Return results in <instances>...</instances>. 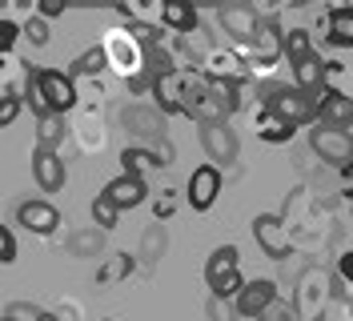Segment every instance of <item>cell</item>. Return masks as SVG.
Wrapping results in <instances>:
<instances>
[{
    "instance_id": "603a6c76",
    "label": "cell",
    "mask_w": 353,
    "mask_h": 321,
    "mask_svg": "<svg viewBox=\"0 0 353 321\" xmlns=\"http://www.w3.org/2000/svg\"><path fill=\"white\" fill-rule=\"evenodd\" d=\"M132 269H137V257L125 253V249H117L101 261V269H97V285H121L125 278H132Z\"/></svg>"
},
{
    "instance_id": "74e56055",
    "label": "cell",
    "mask_w": 353,
    "mask_h": 321,
    "mask_svg": "<svg viewBox=\"0 0 353 321\" xmlns=\"http://www.w3.org/2000/svg\"><path fill=\"white\" fill-rule=\"evenodd\" d=\"M165 245H169V241H165V233H161V225H153V229L145 233V257H149V261H157Z\"/></svg>"
},
{
    "instance_id": "9c48e42d",
    "label": "cell",
    "mask_w": 353,
    "mask_h": 321,
    "mask_svg": "<svg viewBox=\"0 0 353 321\" xmlns=\"http://www.w3.org/2000/svg\"><path fill=\"white\" fill-rule=\"evenodd\" d=\"M201 128V145L209 153V165H233L237 161V153H241V141H237V128L229 125V121H209V125H197Z\"/></svg>"
},
{
    "instance_id": "5bb4252c",
    "label": "cell",
    "mask_w": 353,
    "mask_h": 321,
    "mask_svg": "<svg viewBox=\"0 0 353 321\" xmlns=\"http://www.w3.org/2000/svg\"><path fill=\"white\" fill-rule=\"evenodd\" d=\"M17 221H21L32 237H52L61 229V213H57L52 201H21V205H17Z\"/></svg>"
},
{
    "instance_id": "ac0fdd59",
    "label": "cell",
    "mask_w": 353,
    "mask_h": 321,
    "mask_svg": "<svg viewBox=\"0 0 353 321\" xmlns=\"http://www.w3.org/2000/svg\"><path fill=\"white\" fill-rule=\"evenodd\" d=\"M161 28L173 32V37H189L201 28V17L193 4H181V0H165L161 4Z\"/></svg>"
},
{
    "instance_id": "5b68a950",
    "label": "cell",
    "mask_w": 353,
    "mask_h": 321,
    "mask_svg": "<svg viewBox=\"0 0 353 321\" xmlns=\"http://www.w3.org/2000/svg\"><path fill=\"white\" fill-rule=\"evenodd\" d=\"M309 149L317 153L325 165H333V169H341L345 161L353 157V133L350 128H337V125H317L309 128Z\"/></svg>"
},
{
    "instance_id": "7a4b0ae2",
    "label": "cell",
    "mask_w": 353,
    "mask_h": 321,
    "mask_svg": "<svg viewBox=\"0 0 353 321\" xmlns=\"http://www.w3.org/2000/svg\"><path fill=\"white\" fill-rule=\"evenodd\" d=\"M101 48H105L109 72H117L125 85L141 81V77H153V72H149V52H145V44L132 37L129 24H112V28H105ZM153 81H157V77H153Z\"/></svg>"
},
{
    "instance_id": "484cf974",
    "label": "cell",
    "mask_w": 353,
    "mask_h": 321,
    "mask_svg": "<svg viewBox=\"0 0 353 321\" xmlns=\"http://www.w3.org/2000/svg\"><path fill=\"white\" fill-rule=\"evenodd\" d=\"M65 137H68V121L61 117V113H48V117H41L37 121V145L41 149H61L65 145Z\"/></svg>"
},
{
    "instance_id": "f35d334b",
    "label": "cell",
    "mask_w": 353,
    "mask_h": 321,
    "mask_svg": "<svg viewBox=\"0 0 353 321\" xmlns=\"http://www.w3.org/2000/svg\"><path fill=\"white\" fill-rule=\"evenodd\" d=\"M65 8H68L65 0H41V4H37V17H44V21H52V17H61Z\"/></svg>"
},
{
    "instance_id": "4dcf8cb0",
    "label": "cell",
    "mask_w": 353,
    "mask_h": 321,
    "mask_svg": "<svg viewBox=\"0 0 353 321\" xmlns=\"http://www.w3.org/2000/svg\"><path fill=\"white\" fill-rule=\"evenodd\" d=\"M17 41H21V21H12L8 12H0V57H12Z\"/></svg>"
},
{
    "instance_id": "9a60e30c",
    "label": "cell",
    "mask_w": 353,
    "mask_h": 321,
    "mask_svg": "<svg viewBox=\"0 0 353 321\" xmlns=\"http://www.w3.org/2000/svg\"><path fill=\"white\" fill-rule=\"evenodd\" d=\"M32 177H37L41 193H61V189H65L68 169H65V161H61V153L32 145Z\"/></svg>"
},
{
    "instance_id": "7402d4cb",
    "label": "cell",
    "mask_w": 353,
    "mask_h": 321,
    "mask_svg": "<svg viewBox=\"0 0 353 321\" xmlns=\"http://www.w3.org/2000/svg\"><path fill=\"white\" fill-rule=\"evenodd\" d=\"M237 269H241L237 245H217V249L209 253V261H205V281H209V289H213L217 281H225L229 273H237Z\"/></svg>"
},
{
    "instance_id": "4fadbf2b",
    "label": "cell",
    "mask_w": 353,
    "mask_h": 321,
    "mask_svg": "<svg viewBox=\"0 0 353 321\" xmlns=\"http://www.w3.org/2000/svg\"><path fill=\"white\" fill-rule=\"evenodd\" d=\"M277 301V281L273 278H253V281H245V289L237 293V313H241V321H261L265 318V309Z\"/></svg>"
},
{
    "instance_id": "30bf717a",
    "label": "cell",
    "mask_w": 353,
    "mask_h": 321,
    "mask_svg": "<svg viewBox=\"0 0 353 321\" xmlns=\"http://www.w3.org/2000/svg\"><path fill=\"white\" fill-rule=\"evenodd\" d=\"M37 85H41L48 108H52V113H61V117H68V113L77 108V101H81L77 81H72L68 72H61V68H37Z\"/></svg>"
},
{
    "instance_id": "ba28073f",
    "label": "cell",
    "mask_w": 353,
    "mask_h": 321,
    "mask_svg": "<svg viewBox=\"0 0 353 321\" xmlns=\"http://www.w3.org/2000/svg\"><path fill=\"white\" fill-rule=\"evenodd\" d=\"M253 241L269 261H285L293 253V237H289L285 221L277 213H257L253 217Z\"/></svg>"
},
{
    "instance_id": "d4e9b609",
    "label": "cell",
    "mask_w": 353,
    "mask_h": 321,
    "mask_svg": "<svg viewBox=\"0 0 353 321\" xmlns=\"http://www.w3.org/2000/svg\"><path fill=\"white\" fill-rule=\"evenodd\" d=\"M309 52H313V32L309 28H281V57H285L289 64H297V61H305Z\"/></svg>"
},
{
    "instance_id": "ab89813d",
    "label": "cell",
    "mask_w": 353,
    "mask_h": 321,
    "mask_svg": "<svg viewBox=\"0 0 353 321\" xmlns=\"http://www.w3.org/2000/svg\"><path fill=\"white\" fill-rule=\"evenodd\" d=\"M153 157H157V165H161V169H165V165H173V157H176L173 141H161V145H153Z\"/></svg>"
},
{
    "instance_id": "1f68e13d",
    "label": "cell",
    "mask_w": 353,
    "mask_h": 321,
    "mask_svg": "<svg viewBox=\"0 0 353 321\" xmlns=\"http://www.w3.org/2000/svg\"><path fill=\"white\" fill-rule=\"evenodd\" d=\"M149 205H153V217H157V225H161V221H169V217L176 213V193H173V189L157 193V197L149 201Z\"/></svg>"
},
{
    "instance_id": "f6af8a7d",
    "label": "cell",
    "mask_w": 353,
    "mask_h": 321,
    "mask_svg": "<svg viewBox=\"0 0 353 321\" xmlns=\"http://www.w3.org/2000/svg\"><path fill=\"white\" fill-rule=\"evenodd\" d=\"M0 321H8V318H0Z\"/></svg>"
},
{
    "instance_id": "3957f363",
    "label": "cell",
    "mask_w": 353,
    "mask_h": 321,
    "mask_svg": "<svg viewBox=\"0 0 353 321\" xmlns=\"http://www.w3.org/2000/svg\"><path fill=\"white\" fill-rule=\"evenodd\" d=\"M257 101H261L269 113H277L281 121H289L293 128L317 125V97H313V93H301L297 85L265 81V85L257 88Z\"/></svg>"
},
{
    "instance_id": "8fae6325",
    "label": "cell",
    "mask_w": 353,
    "mask_h": 321,
    "mask_svg": "<svg viewBox=\"0 0 353 321\" xmlns=\"http://www.w3.org/2000/svg\"><path fill=\"white\" fill-rule=\"evenodd\" d=\"M221 181H225V173L217 165H197L189 173V185H185V205L193 213H209L221 197Z\"/></svg>"
},
{
    "instance_id": "cb8c5ba5",
    "label": "cell",
    "mask_w": 353,
    "mask_h": 321,
    "mask_svg": "<svg viewBox=\"0 0 353 321\" xmlns=\"http://www.w3.org/2000/svg\"><path fill=\"white\" fill-rule=\"evenodd\" d=\"M105 68H109V61H105V48H101V44H92V48H85L77 61L68 64V77H72V81H92V77H101Z\"/></svg>"
},
{
    "instance_id": "f546056e",
    "label": "cell",
    "mask_w": 353,
    "mask_h": 321,
    "mask_svg": "<svg viewBox=\"0 0 353 321\" xmlns=\"http://www.w3.org/2000/svg\"><path fill=\"white\" fill-rule=\"evenodd\" d=\"M21 37L32 44V48H44V44L52 41V28H48L44 17H28V21H21Z\"/></svg>"
},
{
    "instance_id": "d6986e66",
    "label": "cell",
    "mask_w": 353,
    "mask_h": 321,
    "mask_svg": "<svg viewBox=\"0 0 353 321\" xmlns=\"http://www.w3.org/2000/svg\"><path fill=\"white\" fill-rule=\"evenodd\" d=\"M289 68H293V85L301 88V93H313V97L325 93V57H321L317 48L309 52L305 61L289 64Z\"/></svg>"
},
{
    "instance_id": "60d3db41",
    "label": "cell",
    "mask_w": 353,
    "mask_h": 321,
    "mask_svg": "<svg viewBox=\"0 0 353 321\" xmlns=\"http://www.w3.org/2000/svg\"><path fill=\"white\" fill-rule=\"evenodd\" d=\"M337 173H341V197H345V201H353V157Z\"/></svg>"
},
{
    "instance_id": "e575fe53",
    "label": "cell",
    "mask_w": 353,
    "mask_h": 321,
    "mask_svg": "<svg viewBox=\"0 0 353 321\" xmlns=\"http://www.w3.org/2000/svg\"><path fill=\"white\" fill-rule=\"evenodd\" d=\"M21 257V249H17V237H12V229L8 225H0V265H12Z\"/></svg>"
},
{
    "instance_id": "44dd1931",
    "label": "cell",
    "mask_w": 353,
    "mask_h": 321,
    "mask_svg": "<svg viewBox=\"0 0 353 321\" xmlns=\"http://www.w3.org/2000/svg\"><path fill=\"white\" fill-rule=\"evenodd\" d=\"M97 117H101V105H88L81 117H77V125H72V137H77V145L85 153H101L105 149V133L97 125Z\"/></svg>"
},
{
    "instance_id": "d6a6232c",
    "label": "cell",
    "mask_w": 353,
    "mask_h": 321,
    "mask_svg": "<svg viewBox=\"0 0 353 321\" xmlns=\"http://www.w3.org/2000/svg\"><path fill=\"white\" fill-rule=\"evenodd\" d=\"M21 108H24V101L21 97H12V93H4L0 97V128H8L17 117H21Z\"/></svg>"
},
{
    "instance_id": "7bdbcfd3",
    "label": "cell",
    "mask_w": 353,
    "mask_h": 321,
    "mask_svg": "<svg viewBox=\"0 0 353 321\" xmlns=\"http://www.w3.org/2000/svg\"><path fill=\"white\" fill-rule=\"evenodd\" d=\"M41 321H61V313H41Z\"/></svg>"
},
{
    "instance_id": "836d02e7",
    "label": "cell",
    "mask_w": 353,
    "mask_h": 321,
    "mask_svg": "<svg viewBox=\"0 0 353 321\" xmlns=\"http://www.w3.org/2000/svg\"><path fill=\"white\" fill-rule=\"evenodd\" d=\"M209 318L213 321H241V313H237V305L225 298H209Z\"/></svg>"
},
{
    "instance_id": "ee69618b",
    "label": "cell",
    "mask_w": 353,
    "mask_h": 321,
    "mask_svg": "<svg viewBox=\"0 0 353 321\" xmlns=\"http://www.w3.org/2000/svg\"><path fill=\"white\" fill-rule=\"evenodd\" d=\"M350 321H353V305H350Z\"/></svg>"
},
{
    "instance_id": "8992f818",
    "label": "cell",
    "mask_w": 353,
    "mask_h": 321,
    "mask_svg": "<svg viewBox=\"0 0 353 321\" xmlns=\"http://www.w3.org/2000/svg\"><path fill=\"white\" fill-rule=\"evenodd\" d=\"M121 125L129 128V137H137L145 149H153L161 141H169L165 137V113L157 105H141V101H132L125 113H121Z\"/></svg>"
},
{
    "instance_id": "277c9868",
    "label": "cell",
    "mask_w": 353,
    "mask_h": 321,
    "mask_svg": "<svg viewBox=\"0 0 353 321\" xmlns=\"http://www.w3.org/2000/svg\"><path fill=\"white\" fill-rule=\"evenodd\" d=\"M217 24H221V32L229 37V44L245 52L249 44L261 37V28L269 21L257 17V4H225V8H217Z\"/></svg>"
},
{
    "instance_id": "d590c367",
    "label": "cell",
    "mask_w": 353,
    "mask_h": 321,
    "mask_svg": "<svg viewBox=\"0 0 353 321\" xmlns=\"http://www.w3.org/2000/svg\"><path fill=\"white\" fill-rule=\"evenodd\" d=\"M261 321H301L297 318V305H289V301H273V305H269V309H265V318Z\"/></svg>"
},
{
    "instance_id": "e0dca14e",
    "label": "cell",
    "mask_w": 353,
    "mask_h": 321,
    "mask_svg": "<svg viewBox=\"0 0 353 321\" xmlns=\"http://www.w3.org/2000/svg\"><path fill=\"white\" fill-rule=\"evenodd\" d=\"M101 197H109L117 209H137V205L149 201V185H145V177H129V173H121V177H112L109 185L101 189Z\"/></svg>"
},
{
    "instance_id": "83f0119b",
    "label": "cell",
    "mask_w": 353,
    "mask_h": 321,
    "mask_svg": "<svg viewBox=\"0 0 353 321\" xmlns=\"http://www.w3.org/2000/svg\"><path fill=\"white\" fill-rule=\"evenodd\" d=\"M121 169L129 173V177H145L149 169H161V165H157L153 149H145V145H129V149L121 153Z\"/></svg>"
},
{
    "instance_id": "2e32d148",
    "label": "cell",
    "mask_w": 353,
    "mask_h": 321,
    "mask_svg": "<svg viewBox=\"0 0 353 321\" xmlns=\"http://www.w3.org/2000/svg\"><path fill=\"white\" fill-rule=\"evenodd\" d=\"M317 28H321L325 44H333V48H353V4H333V8H325Z\"/></svg>"
},
{
    "instance_id": "7c38bea8",
    "label": "cell",
    "mask_w": 353,
    "mask_h": 321,
    "mask_svg": "<svg viewBox=\"0 0 353 321\" xmlns=\"http://www.w3.org/2000/svg\"><path fill=\"white\" fill-rule=\"evenodd\" d=\"M325 301H330V281H325V273H317V269L301 273L297 301H293V305H297V318H301V321H321Z\"/></svg>"
},
{
    "instance_id": "52a82bcc",
    "label": "cell",
    "mask_w": 353,
    "mask_h": 321,
    "mask_svg": "<svg viewBox=\"0 0 353 321\" xmlns=\"http://www.w3.org/2000/svg\"><path fill=\"white\" fill-rule=\"evenodd\" d=\"M197 72L205 81H249V64H245L241 48H233V44H213Z\"/></svg>"
},
{
    "instance_id": "8d00e7d4",
    "label": "cell",
    "mask_w": 353,
    "mask_h": 321,
    "mask_svg": "<svg viewBox=\"0 0 353 321\" xmlns=\"http://www.w3.org/2000/svg\"><path fill=\"white\" fill-rule=\"evenodd\" d=\"M4 318L8 321H41V309L28 305V301H12V305L4 309Z\"/></svg>"
},
{
    "instance_id": "4316f807",
    "label": "cell",
    "mask_w": 353,
    "mask_h": 321,
    "mask_svg": "<svg viewBox=\"0 0 353 321\" xmlns=\"http://www.w3.org/2000/svg\"><path fill=\"white\" fill-rule=\"evenodd\" d=\"M101 253H105V233L97 225L68 237V257H101Z\"/></svg>"
},
{
    "instance_id": "ffe728a7",
    "label": "cell",
    "mask_w": 353,
    "mask_h": 321,
    "mask_svg": "<svg viewBox=\"0 0 353 321\" xmlns=\"http://www.w3.org/2000/svg\"><path fill=\"white\" fill-rule=\"evenodd\" d=\"M253 128H257V137L269 141V145H289V141H293V133H297L289 121H281L277 113H269L265 105L253 108Z\"/></svg>"
},
{
    "instance_id": "b9f144b4",
    "label": "cell",
    "mask_w": 353,
    "mask_h": 321,
    "mask_svg": "<svg viewBox=\"0 0 353 321\" xmlns=\"http://www.w3.org/2000/svg\"><path fill=\"white\" fill-rule=\"evenodd\" d=\"M337 278L350 281V285H353V249H350L345 257H341V261H337Z\"/></svg>"
},
{
    "instance_id": "f1b7e54d",
    "label": "cell",
    "mask_w": 353,
    "mask_h": 321,
    "mask_svg": "<svg viewBox=\"0 0 353 321\" xmlns=\"http://www.w3.org/2000/svg\"><path fill=\"white\" fill-rule=\"evenodd\" d=\"M117 217H121V209L112 205L109 197H92V225H97L101 233L117 229Z\"/></svg>"
},
{
    "instance_id": "6da1fadb",
    "label": "cell",
    "mask_w": 353,
    "mask_h": 321,
    "mask_svg": "<svg viewBox=\"0 0 353 321\" xmlns=\"http://www.w3.org/2000/svg\"><path fill=\"white\" fill-rule=\"evenodd\" d=\"M153 105L165 117H189L197 121V108L209 97V81L201 77L197 68H173V72H161L153 81Z\"/></svg>"
},
{
    "instance_id": "bcb514c9",
    "label": "cell",
    "mask_w": 353,
    "mask_h": 321,
    "mask_svg": "<svg viewBox=\"0 0 353 321\" xmlns=\"http://www.w3.org/2000/svg\"><path fill=\"white\" fill-rule=\"evenodd\" d=\"M105 321H109V318H105Z\"/></svg>"
}]
</instances>
